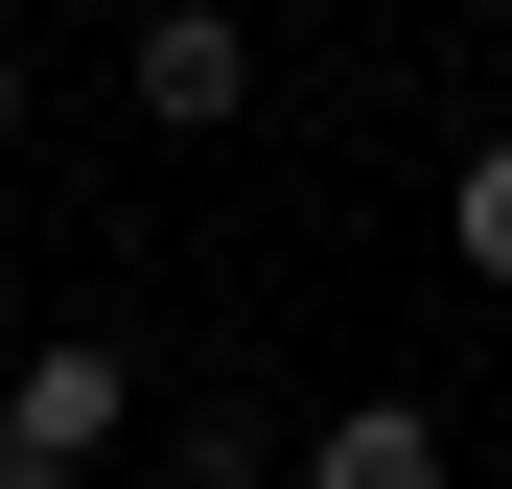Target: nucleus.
Returning a JSON list of instances; mask_svg holds the SVG:
<instances>
[{"mask_svg":"<svg viewBox=\"0 0 512 489\" xmlns=\"http://www.w3.org/2000/svg\"><path fill=\"white\" fill-rule=\"evenodd\" d=\"M0 140H24V70H0Z\"/></svg>","mask_w":512,"mask_h":489,"instance_id":"39448f33","label":"nucleus"},{"mask_svg":"<svg viewBox=\"0 0 512 489\" xmlns=\"http://www.w3.org/2000/svg\"><path fill=\"white\" fill-rule=\"evenodd\" d=\"M0 489H70V466H47V443H24V420H0Z\"/></svg>","mask_w":512,"mask_h":489,"instance_id":"20e7f679","label":"nucleus"},{"mask_svg":"<svg viewBox=\"0 0 512 489\" xmlns=\"http://www.w3.org/2000/svg\"><path fill=\"white\" fill-rule=\"evenodd\" d=\"M303 489H443V420H419V396H350V420L303 443Z\"/></svg>","mask_w":512,"mask_h":489,"instance_id":"f03ea898","label":"nucleus"},{"mask_svg":"<svg viewBox=\"0 0 512 489\" xmlns=\"http://www.w3.org/2000/svg\"><path fill=\"white\" fill-rule=\"evenodd\" d=\"M140 117H163V140H233V117H256V47H233V0H163V24H140Z\"/></svg>","mask_w":512,"mask_h":489,"instance_id":"f257e3e1","label":"nucleus"},{"mask_svg":"<svg viewBox=\"0 0 512 489\" xmlns=\"http://www.w3.org/2000/svg\"><path fill=\"white\" fill-rule=\"evenodd\" d=\"M443 233H466V280H512V140H489L466 187H443Z\"/></svg>","mask_w":512,"mask_h":489,"instance_id":"7ed1b4c3","label":"nucleus"}]
</instances>
